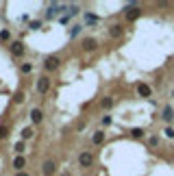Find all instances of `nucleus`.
<instances>
[{
  "instance_id": "f257e3e1",
  "label": "nucleus",
  "mask_w": 174,
  "mask_h": 176,
  "mask_svg": "<svg viewBox=\"0 0 174 176\" xmlns=\"http://www.w3.org/2000/svg\"><path fill=\"white\" fill-rule=\"evenodd\" d=\"M59 65H61V59L54 57V54H48V57L44 59V68H46V72H52V70H57Z\"/></svg>"
},
{
  "instance_id": "4468645a",
  "label": "nucleus",
  "mask_w": 174,
  "mask_h": 176,
  "mask_svg": "<svg viewBox=\"0 0 174 176\" xmlns=\"http://www.w3.org/2000/svg\"><path fill=\"white\" fill-rule=\"evenodd\" d=\"M166 122H172V118H174V111H172V107H166L163 109V115H161Z\"/></svg>"
},
{
  "instance_id": "dca6fc26",
  "label": "nucleus",
  "mask_w": 174,
  "mask_h": 176,
  "mask_svg": "<svg viewBox=\"0 0 174 176\" xmlns=\"http://www.w3.org/2000/svg\"><path fill=\"white\" fill-rule=\"evenodd\" d=\"M13 102H15V104H22V102H26V93H24V91H18V93L13 96Z\"/></svg>"
},
{
  "instance_id": "20e7f679",
  "label": "nucleus",
  "mask_w": 174,
  "mask_h": 176,
  "mask_svg": "<svg viewBox=\"0 0 174 176\" xmlns=\"http://www.w3.org/2000/svg\"><path fill=\"white\" fill-rule=\"evenodd\" d=\"M61 9H63V11H68V7H61L59 2H52V4H48V11H46V18H48V20H52V18H54V15H57V13H59Z\"/></svg>"
},
{
  "instance_id": "0eeeda50",
  "label": "nucleus",
  "mask_w": 174,
  "mask_h": 176,
  "mask_svg": "<svg viewBox=\"0 0 174 176\" xmlns=\"http://www.w3.org/2000/svg\"><path fill=\"white\" fill-rule=\"evenodd\" d=\"M28 118H31V122H33V124H39V122L44 120V111H42V109H31Z\"/></svg>"
},
{
  "instance_id": "1a4fd4ad",
  "label": "nucleus",
  "mask_w": 174,
  "mask_h": 176,
  "mask_svg": "<svg viewBox=\"0 0 174 176\" xmlns=\"http://www.w3.org/2000/svg\"><path fill=\"white\" fill-rule=\"evenodd\" d=\"M11 52H13L15 57H22V54L26 52V48H24L22 42H13V44H11Z\"/></svg>"
},
{
  "instance_id": "f8f14e48",
  "label": "nucleus",
  "mask_w": 174,
  "mask_h": 176,
  "mask_svg": "<svg viewBox=\"0 0 174 176\" xmlns=\"http://www.w3.org/2000/svg\"><path fill=\"white\" fill-rule=\"evenodd\" d=\"M13 150H15V154H22V152L26 150V141H22V139L15 141V143H13Z\"/></svg>"
},
{
  "instance_id": "f03ea898",
  "label": "nucleus",
  "mask_w": 174,
  "mask_h": 176,
  "mask_svg": "<svg viewBox=\"0 0 174 176\" xmlns=\"http://www.w3.org/2000/svg\"><path fill=\"white\" fill-rule=\"evenodd\" d=\"M48 89H50V78L48 74H44L37 78V93H48Z\"/></svg>"
},
{
  "instance_id": "7ed1b4c3",
  "label": "nucleus",
  "mask_w": 174,
  "mask_h": 176,
  "mask_svg": "<svg viewBox=\"0 0 174 176\" xmlns=\"http://www.w3.org/2000/svg\"><path fill=\"white\" fill-rule=\"evenodd\" d=\"M91 163H94V154H91V152H81V154H79V165H81V168H91Z\"/></svg>"
},
{
  "instance_id": "412c9836",
  "label": "nucleus",
  "mask_w": 174,
  "mask_h": 176,
  "mask_svg": "<svg viewBox=\"0 0 174 176\" xmlns=\"http://www.w3.org/2000/svg\"><path fill=\"white\" fill-rule=\"evenodd\" d=\"M9 137V126H0V139H7Z\"/></svg>"
},
{
  "instance_id": "b1692460",
  "label": "nucleus",
  "mask_w": 174,
  "mask_h": 176,
  "mask_svg": "<svg viewBox=\"0 0 174 176\" xmlns=\"http://www.w3.org/2000/svg\"><path fill=\"white\" fill-rule=\"evenodd\" d=\"M9 37H11V35H9V31H0V39H2V42H7Z\"/></svg>"
},
{
  "instance_id": "9b49d317",
  "label": "nucleus",
  "mask_w": 174,
  "mask_h": 176,
  "mask_svg": "<svg viewBox=\"0 0 174 176\" xmlns=\"http://www.w3.org/2000/svg\"><path fill=\"white\" fill-rule=\"evenodd\" d=\"M33 135H35L33 126H26V128H22V141H28V139H31Z\"/></svg>"
},
{
  "instance_id": "9d476101",
  "label": "nucleus",
  "mask_w": 174,
  "mask_h": 176,
  "mask_svg": "<svg viewBox=\"0 0 174 176\" xmlns=\"http://www.w3.org/2000/svg\"><path fill=\"white\" fill-rule=\"evenodd\" d=\"M109 35H111V37H115V39H118V37H122V35H124V26H122V24H113V26L109 28Z\"/></svg>"
},
{
  "instance_id": "4be33fe9",
  "label": "nucleus",
  "mask_w": 174,
  "mask_h": 176,
  "mask_svg": "<svg viewBox=\"0 0 174 176\" xmlns=\"http://www.w3.org/2000/svg\"><path fill=\"white\" fill-rule=\"evenodd\" d=\"M81 28H83V26H72V28H70V37H76V35L81 33Z\"/></svg>"
},
{
  "instance_id": "2eb2a0df",
  "label": "nucleus",
  "mask_w": 174,
  "mask_h": 176,
  "mask_svg": "<svg viewBox=\"0 0 174 176\" xmlns=\"http://www.w3.org/2000/svg\"><path fill=\"white\" fill-rule=\"evenodd\" d=\"M137 93H139L141 98H148V96H150V87H148V85H139V87H137Z\"/></svg>"
},
{
  "instance_id": "a211bd4d",
  "label": "nucleus",
  "mask_w": 174,
  "mask_h": 176,
  "mask_svg": "<svg viewBox=\"0 0 174 176\" xmlns=\"http://www.w3.org/2000/svg\"><path fill=\"white\" fill-rule=\"evenodd\" d=\"M100 104H102V109H111L113 107V98H102Z\"/></svg>"
},
{
  "instance_id": "6e6552de",
  "label": "nucleus",
  "mask_w": 174,
  "mask_h": 176,
  "mask_svg": "<svg viewBox=\"0 0 174 176\" xmlns=\"http://www.w3.org/2000/svg\"><path fill=\"white\" fill-rule=\"evenodd\" d=\"M83 50H87V52H91V50H96L98 48V42L94 39V37H87V39H83Z\"/></svg>"
},
{
  "instance_id": "423d86ee",
  "label": "nucleus",
  "mask_w": 174,
  "mask_h": 176,
  "mask_svg": "<svg viewBox=\"0 0 174 176\" xmlns=\"http://www.w3.org/2000/svg\"><path fill=\"white\" fill-rule=\"evenodd\" d=\"M24 165H26V159H24L22 154H15V159H13L11 168H13L15 172H24Z\"/></svg>"
},
{
  "instance_id": "f3484780",
  "label": "nucleus",
  "mask_w": 174,
  "mask_h": 176,
  "mask_svg": "<svg viewBox=\"0 0 174 176\" xmlns=\"http://www.w3.org/2000/svg\"><path fill=\"white\" fill-rule=\"evenodd\" d=\"M20 72H22V74H31V72H33V63H22V65H20Z\"/></svg>"
},
{
  "instance_id": "6ab92c4d",
  "label": "nucleus",
  "mask_w": 174,
  "mask_h": 176,
  "mask_svg": "<svg viewBox=\"0 0 174 176\" xmlns=\"http://www.w3.org/2000/svg\"><path fill=\"white\" fill-rule=\"evenodd\" d=\"M130 135H133L135 139H141V137H144V128H133V131H130Z\"/></svg>"
},
{
  "instance_id": "a878e982",
  "label": "nucleus",
  "mask_w": 174,
  "mask_h": 176,
  "mask_svg": "<svg viewBox=\"0 0 174 176\" xmlns=\"http://www.w3.org/2000/svg\"><path fill=\"white\" fill-rule=\"evenodd\" d=\"M166 135H168V137H174V128H166Z\"/></svg>"
},
{
  "instance_id": "5701e85b",
  "label": "nucleus",
  "mask_w": 174,
  "mask_h": 176,
  "mask_svg": "<svg viewBox=\"0 0 174 176\" xmlns=\"http://www.w3.org/2000/svg\"><path fill=\"white\" fill-rule=\"evenodd\" d=\"M39 26H42V22H39V20H35V22H31V24H28V28H31V31H37Z\"/></svg>"
},
{
  "instance_id": "aec40b11",
  "label": "nucleus",
  "mask_w": 174,
  "mask_h": 176,
  "mask_svg": "<svg viewBox=\"0 0 174 176\" xmlns=\"http://www.w3.org/2000/svg\"><path fill=\"white\" fill-rule=\"evenodd\" d=\"M85 22H87V24H96V22H98V18H96V15H91V13H87V15H85Z\"/></svg>"
},
{
  "instance_id": "39448f33",
  "label": "nucleus",
  "mask_w": 174,
  "mask_h": 176,
  "mask_svg": "<svg viewBox=\"0 0 174 176\" xmlns=\"http://www.w3.org/2000/svg\"><path fill=\"white\" fill-rule=\"evenodd\" d=\"M42 172H44V176H54V172H57V163H54L52 159L44 161V165H42Z\"/></svg>"
},
{
  "instance_id": "393cba45",
  "label": "nucleus",
  "mask_w": 174,
  "mask_h": 176,
  "mask_svg": "<svg viewBox=\"0 0 174 176\" xmlns=\"http://www.w3.org/2000/svg\"><path fill=\"white\" fill-rule=\"evenodd\" d=\"M102 124L109 126V124H111V115H105V118H102Z\"/></svg>"
},
{
  "instance_id": "ddd939ff",
  "label": "nucleus",
  "mask_w": 174,
  "mask_h": 176,
  "mask_svg": "<svg viewBox=\"0 0 174 176\" xmlns=\"http://www.w3.org/2000/svg\"><path fill=\"white\" fill-rule=\"evenodd\" d=\"M91 141H94L96 146H100V143L105 141V133H102V131H96V133H94V137H91Z\"/></svg>"
},
{
  "instance_id": "bb28decb",
  "label": "nucleus",
  "mask_w": 174,
  "mask_h": 176,
  "mask_svg": "<svg viewBox=\"0 0 174 176\" xmlns=\"http://www.w3.org/2000/svg\"><path fill=\"white\" fill-rule=\"evenodd\" d=\"M15 176H31L28 172H15Z\"/></svg>"
}]
</instances>
